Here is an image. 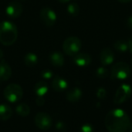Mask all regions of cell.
I'll return each instance as SVG.
<instances>
[{"label": "cell", "mask_w": 132, "mask_h": 132, "mask_svg": "<svg viewBox=\"0 0 132 132\" xmlns=\"http://www.w3.org/2000/svg\"><path fill=\"white\" fill-rule=\"evenodd\" d=\"M131 120L128 114L121 109H114L108 113L104 124L110 132H126L129 130Z\"/></svg>", "instance_id": "obj_1"}, {"label": "cell", "mask_w": 132, "mask_h": 132, "mask_svg": "<svg viewBox=\"0 0 132 132\" xmlns=\"http://www.w3.org/2000/svg\"><path fill=\"white\" fill-rule=\"evenodd\" d=\"M18 30L15 24L11 21L0 23V43L5 46L12 45L17 40Z\"/></svg>", "instance_id": "obj_2"}, {"label": "cell", "mask_w": 132, "mask_h": 132, "mask_svg": "<svg viewBox=\"0 0 132 132\" xmlns=\"http://www.w3.org/2000/svg\"><path fill=\"white\" fill-rule=\"evenodd\" d=\"M131 75V68L125 62H118L111 68V77L112 79L124 80Z\"/></svg>", "instance_id": "obj_3"}, {"label": "cell", "mask_w": 132, "mask_h": 132, "mask_svg": "<svg viewBox=\"0 0 132 132\" xmlns=\"http://www.w3.org/2000/svg\"><path fill=\"white\" fill-rule=\"evenodd\" d=\"M81 47L82 42L77 37H69L64 40L63 44V51L69 56H74L79 53Z\"/></svg>", "instance_id": "obj_4"}, {"label": "cell", "mask_w": 132, "mask_h": 132, "mask_svg": "<svg viewBox=\"0 0 132 132\" xmlns=\"http://www.w3.org/2000/svg\"><path fill=\"white\" fill-rule=\"evenodd\" d=\"M23 90L22 87L15 83L8 85L4 89V96L10 103H16L22 99Z\"/></svg>", "instance_id": "obj_5"}, {"label": "cell", "mask_w": 132, "mask_h": 132, "mask_svg": "<svg viewBox=\"0 0 132 132\" xmlns=\"http://www.w3.org/2000/svg\"><path fill=\"white\" fill-rule=\"evenodd\" d=\"M132 93L131 87L128 84H122L121 85L114 95V103L117 105L122 104L128 101L131 97Z\"/></svg>", "instance_id": "obj_6"}, {"label": "cell", "mask_w": 132, "mask_h": 132, "mask_svg": "<svg viewBox=\"0 0 132 132\" xmlns=\"http://www.w3.org/2000/svg\"><path fill=\"white\" fill-rule=\"evenodd\" d=\"M39 17L42 23L46 26H53L56 22V14L53 9L50 7H43L39 12Z\"/></svg>", "instance_id": "obj_7"}, {"label": "cell", "mask_w": 132, "mask_h": 132, "mask_svg": "<svg viewBox=\"0 0 132 132\" xmlns=\"http://www.w3.org/2000/svg\"><path fill=\"white\" fill-rule=\"evenodd\" d=\"M34 121L36 127L43 131L49 130L52 127L53 124L52 117L48 114L44 112H39L36 114L34 118Z\"/></svg>", "instance_id": "obj_8"}, {"label": "cell", "mask_w": 132, "mask_h": 132, "mask_svg": "<svg viewBox=\"0 0 132 132\" xmlns=\"http://www.w3.org/2000/svg\"><path fill=\"white\" fill-rule=\"evenodd\" d=\"M23 8L22 5L18 1H12L5 8V13L10 18H17L21 16Z\"/></svg>", "instance_id": "obj_9"}, {"label": "cell", "mask_w": 132, "mask_h": 132, "mask_svg": "<svg viewBox=\"0 0 132 132\" xmlns=\"http://www.w3.org/2000/svg\"><path fill=\"white\" fill-rule=\"evenodd\" d=\"M73 57V61L77 66L85 67L91 63V57L87 53H77Z\"/></svg>", "instance_id": "obj_10"}, {"label": "cell", "mask_w": 132, "mask_h": 132, "mask_svg": "<svg viewBox=\"0 0 132 132\" xmlns=\"http://www.w3.org/2000/svg\"><path fill=\"white\" fill-rule=\"evenodd\" d=\"M100 60L103 65H111L114 61V54L113 51L108 47L103 49L100 54Z\"/></svg>", "instance_id": "obj_11"}, {"label": "cell", "mask_w": 132, "mask_h": 132, "mask_svg": "<svg viewBox=\"0 0 132 132\" xmlns=\"http://www.w3.org/2000/svg\"><path fill=\"white\" fill-rule=\"evenodd\" d=\"M12 76V69L5 60L0 61V81L9 80Z\"/></svg>", "instance_id": "obj_12"}, {"label": "cell", "mask_w": 132, "mask_h": 132, "mask_svg": "<svg viewBox=\"0 0 132 132\" xmlns=\"http://www.w3.org/2000/svg\"><path fill=\"white\" fill-rule=\"evenodd\" d=\"M52 87L56 92H62L67 89L68 82L60 76H56L52 81Z\"/></svg>", "instance_id": "obj_13"}, {"label": "cell", "mask_w": 132, "mask_h": 132, "mask_svg": "<svg viewBox=\"0 0 132 132\" xmlns=\"http://www.w3.org/2000/svg\"><path fill=\"white\" fill-rule=\"evenodd\" d=\"M49 59L52 65L56 67H61L64 64L63 54L60 51H53L49 55Z\"/></svg>", "instance_id": "obj_14"}, {"label": "cell", "mask_w": 132, "mask_h": 132, "mask_svg": "<svg viewBox=\"0 0 132 132\" xmlns=\"http://www.w3.org/2000/svg\"><path fill=\"white\" fill-rule=\"evenodd\" d=\"M82 90L78 87H74L70 89L67 93V100L71 103L78 102L82 97Z\"/></svg>", "instance_id": "obj_15"}, {"label": "cell", "mask_w": 132, "mask_h": 132, "mask_svg": "<svg viewBox=\"0 0 132 132\" xmlns=\"http://www.w3.org/2000/svg\"><path fill=\"white\" fill-rule=\"evenodd\" d=\"M49 90V86L46 82L39 81L34 86V92L37 96H44Z\"/></svg>", "instance_id": "obj_16"}, {"label": "cell", "mask_w": 132, "mask_h": 132, "mask_svg": "<svg viewBox=\"0 0 132 132\" xmlns=\"http://www.w3.org/2000/svg\"><path fill=\"white\" fill-rule=\"evenodd\" d=\"M12 115V108L5 103L0 104V120L1 121H7Z\"/></svg>", "instance_id": "obj_17"}, {"label": "cell", "mask_w": 132, "mask_h": 132, "mask_svg": "<svg viewBox=\"0 0 132 132\" xmlns=\"http://www.w3.org/2000/svg\"><path fill=\"white\" fill-rule=\"evenodd\" d=\"M24 63L28 67H33L38 63V56L32 52L27 53L24 57Z\"/></svg>", "instance_id": "obj_18"}, {"label": "cell", "mask_w": 132, "mask_h": 132, "mask_svg": "<svg viewBox=\"0 0 132 132\" xmlns=\"http://www.w3.org/2000/svg\"><path fill=\"white\" fill-rule=\"evenodd\" d=\"M16 113L21 117H27L30 113V107L26 103H20L15 108Z\"/></svg>", "instance_id": "obj_19"}, {"label": "cell", "mask_w": 132, "mask_h": 132, "mask_svg": "<svg viewBox=\"0 0 132 132\" xmlns=\"http://www.w3.org/2000/svg\"><path fill=\"white\" fill-rule=\"evenodd\" d=\"M114 47L119 52H126L128 50V44L125 40H118L114 44Z\"/></svg>", "instance_id": "obj_20"}, {"label": "cell", "mask_w": 132, "mask_h": 132, "mask_svg": "<svg viewBox=\"0 0 132 132\" xmlns=\"http://www.w3.org/2000/svg\"><path fill=\"white\" fill-rule=\"evenodd\" d=\"M67 12L70 16H77L80 13V7L77 3L72 2L70 3L67 6Z\"/></svg>", "instance_id": "obj_21"}, {"label": "cell", "mask_w": 132, "mask_h": 132, "mask_svg": "<svg viewBox=\"0 0 132 132\" xmlns=\"http://www.w3.org/2000/svg\"><path fill=\"white\" fill-rule=\"evenodd\" d=\"M109 71L104 67H99L96 71V75L100 79H105L109 76Z\"/></svg>", "instance_id": "obj_22"}, {"label": "cell", "mask_w": 132, "mask_h": 132, "mask_svg": "<svg viewBox=\"0 0 132 132\" xmlns=\"http://www.w3.org/2000/svg\"><path fill=\"white\" fill-rule=\"evenodd\" d=\"M96 94L99 100H104L107 96V90L104 88L101 87L97 90Z\"/></svg>", "instance_id": "obj_23"}, {"label": "cell", "mask_w": 132, "mask_h": 132, "mask_svg": "<svg viewBox=\"0 0 132 132\" xmlns=\"http://www.w3.org/2000/svg\"><path fill=\"white\" fill-rule=\"evenodd\" d=\"M56 128L58 131L65 132L67 131V125L63 121H59L56 124Z\"/></svg>", "instance_id": "obj_24"}, {"label": "cell", "mask_w": 132, "mask_h": 132, "mask_svg": "<svg viewBox=\"0 0 132 132\" xmlns=\"http://www.w3.org/2000/svg\"><path fill=\"white\" fill-rule=\"evenodd\" d=\"M94 128L91 124H83L80 128V132H94Z\"/></svg>", "instance_id": "obj_25"}, {"label": "cell", "mask_w": 132, "mask_h": 132, "mask_svg": "<svg viewBox=\"0 0 132 132\" xmlns=\"http://www.w3.org/2000/svg\"><path fill=\"white\" fill-rule=\"evenodd\" d=\"M41 75L45 79H51L53 76V73L52 71H50L49 69H46V70H43L42 72Z\"/></svg>", "instance_id": "obj_26"}, {"label": "cell", "mask_w": 132, "mask_h": 132, "mask_svg": "<svg viewBox=\"0 0 132 132\" xmlns=\"http://www.w3.org/2000/svg\"><path fill=\"white\" fill-rule=\"evenodd\" d=\"M36 103L37 104V106L39 107H42L44 105L45 103V99L43 96H37L36 100Z\"/></svg>", "instance_id": "obj_27"}, {"label": "cell", "mask_w": 132, "mask_h": 132, "mask_svg": "<svg viewBox=\"0 0 132 132\" xmlns=\"http://www.w3.org/2000/svg\"><path fill=\"white\" fill-rule=\"evenodd\" d=\"M127 26L132 30V16H131L128 19H127Z\"/></svg>", "instance_id": "obj_28"}, {"label": "cell", "mask_w": 132, "mask_h": 132, "mask_svg": "<svg viewBox=\"0 0 132 132\" xmlns=\"http://www.w3.org/2000/svg\"><path fill=\"white\" fill-rule=\"evenodd\" d=\"M128 50L132 53V37H131L128 40Z\"/></svg>", "instance_id": "obj_29"}, {"label": "cell", "mask_w": 132, "mask_h": 132, "mask_svg": "<svg viewBox=\"0 0 132 132\" xmlns=\"http://www.w3.org/2000/svg\"><path fill=\"white\" fill-rule=\"evenodd\" d=\"M118 2H122V3H127V2H131L132 0H118Z\"/></svg>", "instance_id": "obj_30"}, {"label": "cell", "mask_w": 132, "mask_h": 132, "mask_svg": "<svg viewBox=\"0 0 132 132\" xmlns=\"http://www.w3.org/2000/svg\"><path fill=\"white\" fill-rule=\"evenodd\" d=\"M3 56H4V54H3V52H2V51L0 49V60H1V59H2Z\"/></svg>", "instance_id": "obj_31"}, {"label": "cell", "mask_w": 132, "mask_h": 132, "mask_svg": "<svg viewBox=\"0 0 132 132\" xmlns=\"http://www.w3.org/2000/svg\"><path fill=\"white\" fill-rule=\"evenodd\" d=\"M60 2H62V3H66V2H70V0H58Z\"/></svg>", "instance_id": "obj_32"}, {"label": "cell", "mask_w": 132, "mask_h": 132, "mask_svg": "<svg viewBox=\"0 0 132 132\" xmlns=\"http://www.w3.org/2000/svg\"><path fill=\"white\" fill-rule=\"evenodd\" d=\"M131 62H132V60H131Z\"/></svg>", "instance_id": "obj_33"}, {"label": "cell", "mask_w": 132, "mask_h": 132, "mask_svg": "<svg viewBox=\"0 0 132 132\" xmlns=\"http://www.w3.org/2000/svg\"><path fill=\"white\" fill-rule=\"evenodd\" d=\"M130 132H132V131H130Z\"/></svg>", "instance_id": "obj_34"}]
</instances>
